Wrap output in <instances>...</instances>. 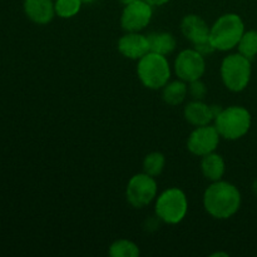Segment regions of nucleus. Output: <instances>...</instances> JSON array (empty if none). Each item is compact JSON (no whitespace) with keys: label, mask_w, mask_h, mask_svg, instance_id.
Segmentation results:
<instances>
[{"label":"nucleus","mask_w":257,"mask_h":257,"mask_svg":"<svg viewBox=\"0 0 257 257\" xmlns=\"http://www.w3.org/2000/svg\"><path fill=\"white\" fill-rule=\"evenodd\" d=\"M242 203L241 192L233 183L216 181L203 193L205 211L216 220H228L238 212Z\"/></svg>","instance_id":"obj_1"},{"label":"nucleus","mask_w":257,"mask_h":257,"mask_svg":"<svg viewBox=\"0 0 257 257\" xmlns=\"http://www.w3.org/2000/svg\"><path fill=\"white\" fill-rule=\"evenodd\" d=\"M243 33L242 18L236 13H226L210 27V43L215 52H230L237 48Z\"/></svg>","instance_id":"obj_2"},{"label":"nucleus","mask_w":257,"mask_h":257,"mask_svg":"<svg viewBox=\"0 0 257 257\" xmlns=\"http://www.w3.org/2000/svg\"><path fill=\"white\" fill-rule=\"evenodd\" d=\"M137 62L138 79L148 89L160 90L171 80L172 70L166 55L148 52Z\"/></svg>","instance_id":"obj_3"},{"label":"nucleus","mask_w":257,"mask_h":257,"mask_svg":"<svg viewBox=\"0 0 257 257\" xmlns=\"http://www.w3.org/2000/svg\"><path fill=\"white\" fill-rule=\"evenodd\" d=\"M251 123V113L241 105L221 108L213 120V125L218 131L221 138L227 141H237L247 135Z\"/></svg>","instance_id":"obj_4"},{"label":"nucleus","mask_w":257,"mask_h":257,"mask_svg":"<svg viewBox=\"0 0 257 257\" xmlns=\"http://www.w3.org/2000/svg\"><path fill=\"white\" fill-rule=\"evenodd\" d=\"M187 212V196L178 187L162 191L155 200V215L163 223L178 225L185 220Z\"/></svg>","instance_id":"obj_5"},{"label":"nucleus","mask_w":257,"mask_h":257,"mask_svg":"<svg viewBox=\"0 0 257 257\" xmlns=\"http://www.w3.org/2000/svg\"><path fill=\"white\" fill-rule=\"evenodd\" d=\"M252 74L251 60L240 53L226 55L220 67V75L223 85L230 92L240 93L247 88Z\"/></svg>","instance_id":"obj_6"},{"label":"nucleus","mask_w":257,"mask_h":257,"mask_svg":"<svg viewBox=\"0 0 257 257\" xmlns=\"http://www.w3.org/2000/svg\"><path fill=\"white\" fill-rule=\"evenodd\" d=\"M158 196L156 177L147 173H137L130 178L125 187L127 202L135 208H143L151 205Z\"/></svg>","instance_id":"obj_7"},{"label":"nucleus","mask_w":257,"mask_h":257,"mask_svg":"<svg viewBox=\"0 0 257 257\" xmlns=\"http://www.w3.org/2000/svg\"><path fill=\"white\" fill-rule=\"evenodd\" d=\"M181 33L203 55L215 52L210 43V27L197 14H187L181 22Z\"/></svg>","instance_id":"obj_8"},{"label":"nucleus","mask_w":257,"mask_h":257,"mask_svg":"<svg viewBox=\"0 0 257 257\" xmlns=\"http://www.w3.org/2000/svg\"><path fill=\"white\" fill-rule=\"evenodd\" d=\"M173 69L176 77L186 83L201 79L206 72L205 55L195 48L181 50L175 59Z\"/></svg>","instance_id":"obj_9"},{"label":"nucleus","mask_w":257,"mask_h":257,"mask_svg":"<svg viewBox=\"0 0 257 257\" xmlns=\"http://www.w3.org/2000/svg\"><path fill=\"white\" fill-rule=\"evenodd\" d=\"M153 17V7L146 0L125 4L120 14V27L124 32H141L150 25Z\"/></svg>","instance_id":"obj_10"},{"label":"nucleus","mask_w":257,"mask_h":257,"mask_svg":"<svg viewBox=\"0 0 257 257\" xmlns=\"http://www.w3.org/2000/svg\"><path fill=\"white\" fill-rule=\"evenodd\" d=\"M220 133L215 125L195 127L187 138V150L197 157H203L208 153L216 152L220 145Z\"/></svg>","instance_id":"obj_11"},{"label":"nucleus","mask_w":257,"mask_h":257,"mask_svg":"<svg viewBox=\"0 0 257 257\" xmlns=\"http://www.w3.org/2000/svg\"><path fill=\"white\" fill-rule=\"evenodd\" d=\"M118 52L131 60H140L150 52V43L147 35L141 32H125L118 40Z\"/></svg>","instance_id":"obj_12"},{"label":"nucleus","mask_w":257,"mask_h":257,"mask_svg":"<svg viewBox=\"0 0 257 257\" xmlns=\"http://www.w3.org/2000/svg\"><path fill=\"white\" fill-rule=\"evenodd\" d=\"M221 110L218 105H210L203 100L192 99L186 104L183 115L185 119L193 127H201V125L211 124L215 120V117Z\"/></svg>","instance_id":"obj_13"},{"label":"nucleus","mask_w":257,"mask_h":257,"mask_svg":"<svg viewBox=\"0 0 257 257\" xmlns=\"http://www.w3.org/2000/svg\"><path fill=\"white\" fill-rule=\"evenodd\" d=\"M23 8L28 19L35 24H49L55 17L54 0H24Z\"/></svg>","instance_id":"obj_14"},{"label":"nucleus","mask_w":257,"mask_h":257,"mask_svg":"<svg viewBox=\"0 0 257 257\" xmlns=\"http://www.w3.org/2000/svg\"><path fill=\"white\" fill-rule=\"evenodd\" d=\"M200 168L206 180L210 182H216V181L222 180L225 176L226 163L222 156L212 152L201 157Z\"/></svg>","instance_id":"obj_15"},{"label":"nucleus","mask_w":257,"mask_h":257,"mask_svg":"<svg viewBox=\"0 0 257 257\" xmlns=\"http://www.w3.org/2000/svg\"><path fill=\"white\" fill-rule=\"evenodd\" d=\"M150 43V52L158 53L162 55H170L175 52L177 42L172 33L168 32H153L147 35Z\"/></svg>","instance_id":"obj_16"},{"label":"nucleus","mask_w":257,"mask_h":257,"mask_svg":"<svg viewBox=\"0 0 257 257\" xmlns=\"http://www.w3.org/2000/svg\"><path fill=\"white\" fill-rule=\"evenodd\" d=\"M188 94V85L187 83L183 80H170L165 87L162 88V98L165 103L168 105H176L182 104L183 100L186 99Z\"/></svg>","instance_id":"obj_17"},{"label":"nucleus","mask_w":257,"mask_h":257,"mask_svg":"<svg viewBox=\"0 0 257 257\" xmlns=\"http://www.w3.org/2000/svg\"><path fill=\"white\" fill-rule=\"evenodd\" d=\"M109 256L112 257H138L141 251L137 243L127 238H119L112 242L108 251Z\"/></svg>","instance_id":"obj_18"},{"label":"nucleus","mask_w":257,"mask_h":257,"mask_svg":"<svg viewBox=\"0 0 257 257\" xmlns=\"http://www.w3.org/2000/svg\"><path fill=\"white\" fill-rule=\"evenodd\" d=\"M166 166V157L161 152H151L143 160V172L157 177L163 172Z\"/></svg>","instance_id":"obj_19"},{"label":"nucleus","mask_w":257,"mask_h":257,"mask_svg":"<svg viewBox=\"0 0 257 257\" xmlns=\"http://www.w3.org/2000/svg\"><path fill=\"white\" fill-rule=\"evenodd\" d=\"M237 50L243 57L252 60L257 55V30H247L243 33L240 43L237 45Z\"/></svg>","instance_id":"obj_20"},{"label":"nucleus","mask_w":257,"mask_h":257,"mask_svg":"<svg viewBox=\"0 0 257 257\" xmlns=\"http://www.w3.org/2000/svg\"><path fill=\"white\" fill-rule=\"evenodd\" d=\"M82 5V0H54L55 15L62 19H70L80 12Z\"/></svg>","instance_id":"obj_21"},{"label":"nucleus","mask_w":257,"mask_h":257,"mask_svg":"<svg viewBox=\"0 0 257 257\" xmlns=\"http://www.w3.org/2000/svg\"><path fill=\"white\" fill-rule=\"evenodd\" d=\"M188 94L195 100H203L207 94V87L201 79L188 83Z\"/></svg>","instance_id":"obj_22"},{"label":"nucleus","mask_w":257,"mask_h":257,"mask_svg":"<svg viewBox=\"0 0 257 257\" xmlns=\"http://www.w3.org/2000/svg\"><path fill=\"white\" fill-rule=\"evenodd\" d=\"M146 2L155 8V7H162V5H166L167 3H170L171 0H146Z\"/></svg>","instance_id":"obj_23"},{"label":"nucleus","mask_w":257,"mask_h":257,"mask_svg":"<svg viewBox=\"0 0 257 257\" xmlns=\"http://www.w3.org/2000/svg\"><path fill=\"white\" fill-rule=\"evenodd\" d=\"M252 191H253V193L257 196V178L255 180V182L252 183Z\"/></svg>","instance_id":"obj_24"},{"label":"nucleus","mask_w":257,"mask_h":257,"mask_svg":"<svg viewBox=\"0 0 257 257\" xmlns=\"http://www.w3.org/2000/svg\"><path fill=\"white\" fill-rule=\"evenodd\" d=\"M120 3H122L123 5H125V4H130V3H133V2H137V0H119Z\"/></svg>","instance_id":"obj_25"},{"label":"nucleus","mask_w":257,"mask_h":257,"mask_svg":"<svg viewBox=\"0 0 257 257\" xmlns=\"http://www.w3.org/2000/svg\"><path fill=\"white\" fill-rule=\"evenodd\" d=\"M83 4H92V3L97 2V0H82Z\"/></svg>","instance_id":"obj_26"},{"label":"nucleus","mask_w":257,"mask_h":257,"mask_svg":"<svg viewBox=\"0 0 257 257\" xmlns=\"http://www.w3.org/2000/svg\"><path fill=\"white\" fill-rule=\"evenodd\" d=\"M212 256H227V253H222V252H217V253H213Z\"/></svg>","instance_id":"obj_27"}]
</instances>
